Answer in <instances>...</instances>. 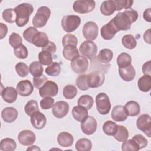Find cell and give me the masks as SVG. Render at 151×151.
Wrapping results in <instances>:
<instances>
[{
  "instance_id": "obj_15",
  "label": "cell",
  "mask_w": 151,
  "mask_h": 151,
  "mask_svg": "<svg viewBox=\"0 0 151 151\" xmlns=\"http://www.w3.org/2000/svg\"><path fill=\"white\" fill-rule=\"evenodd\" d=\"M16 89L21 96L27 97L32 94L34 91V86L28 80H21L18 83Z\"/></svg>"
},
{
  "instance_id": "obj_28",
  "label": "cell",
  "mask_w": 151,
  "mask_h": 151,
  "mask_svg": "<svg viewBox=\"0 0 151 151\" xmlns=\"http://www.w3.org/2000/svg\"><path fill=\"white\" fill-rule=\"evenodd\" d=\"M137 86L139 90L143 92H148L151 88V76L143 75L137 81Z\"/></svg>"
},
{
  "instance_id": "obj_34",
  "label": "cell",
  "mask_w": 151,
  "mask_h": 151,
  "mask_svg": "<svg viewBox=\"0 0 151 151\" xmlns=\"http://www.w3.org/2000/svg\"><path fill=\"white\" fill-rule=\"evenodd\" d=\"M29 70L33 77H39L42 75L44 68L40 61H33L29 66Z\"/></svg>"
},
{
  "instance_id": "obj_3",
  "label": "cell",
  "mask_w": 151,
  "mask_h": 151,
  "mask_svg": "<svg viewBox=\"0 0 151 151\" xmlns=\"http://www.w3.org/2000/svg\"><path fill=\"white\" fill-rule=\"evenodd\" d=\"M51 15L50 9L45 6L40 7L32 18V24L36 28H42L44 27Z\"/></svg>"
},
{
  "instance_id": "obj_13",
  "label": "cell",
  "mask_w": 151,
  "mask_h": 151,
  "mask_svg": "<svg viewBox=\"0 0 151 151\" xmlns=\"http://www.w3.org/2000/svg\"><path fill=\"white\" fill-rule=\"evenodd\" d=\"M97 126V123L96 120L93 117L88 116L81 122V129L85 134L91 135L96 131Z\"/></svg>"
},
{
  "instance_id": "obj_22",
  "label": "cell",
  "mask_w": 151,
  "mask_h": 151,
  "mask_svg": "<svg viewBox=\"0 0 151 151\" xmlns=\"http://www.w3.org/2000/svg\"><path fill=\"white\" fill-rule=\"evenodd\" d=\"M119 73L120 77L125 81H131L135 77L136 71L132 65H130L126 67L119 68Z\"/></svg>"
},
{
  "instance_id": "obj_4",
  "label": "cell",
  "mask_w": 151,
  "mask_h": 151,
  "mask_svg": "<svg viewBox=\"0 0 151 151\" xmlns=\"http://www.w3.org/2000/svg\"><path fill=\"white\" fill-rule=\"evenodd\" d=\"M81 19L78 15H65L61 19V26L66 32H71L80 26Z\"/></svg>"
},
{
  "instance_id": "obj_42",
  "label": "cell",
  "mask_w": 151,
  "mask_h": 151,
  "mask_svg": "<svg viewBox=\"0 0 151 151\" xmlns=\"http://www.w3.org/2000/svg\"><path fill=\"white\" fill-rule=\"evenodd\" d=\"M9 42L14 49H16L22 45V39L19 34L12 32L9 37Z\"/></svg>"
},
{
  "instance_id": "obj_6",
  "label": "cell",
  "mask_w": 151,
  "mask_h": 151,
  "mask_svg": "<svg viewBox=\"0 0 151 151\" xmlns=\"http://www.w3.org/2000/svg\"><path fill=\"white\" fill-rule=\"evenodd\" d=\"M96 6V2L93 0H79L74 1L73 8V10L78 14H87L94 10Z\"/></svg>"
},
{
  "instance_id": "obj_19",
  "label": "cell",
  "mask_w": 151,
  "mask_h": 151,
  "mask_svg": "<svg viewBox=\"0 0 151 151\" xmlns=\"http://www.w3.org/2000/svg\"><path fill=\"white\" fill-rule=\"evenodd\" d=\"M18 94L17 89L12 87H6L1 91V96L3 100L8 103H12L15 101Z\"/></svg>"
},
{
  "instance_id": "obj_12",
  "label": "cell",
  "mask_w": 151,
  "mask_h": 151,
  "mask_svg": "<svg viewBox=\"0 0 151 151\" xmlns=\"http://www.w3.org/2000/svg\"><path fill=\"white\" fill-rule=\"evenodd\" d=\"M88 61L86 57L79 56L71 61V67L72 70L77 74H81L86 72L88 68Z\"/></svg>"
},
{
  "instance_id": "obj_23",
  "label": "cell",
  "mask_w": 151,
  "mask_h": 151,
  "mask_svg": "<svg viewBox=\"0 0 151 151\" xmlns=\"http://www.w3.org/2000/svg\"><path fill=\"white\" fill-rule=\"evenodd\" d=\"M58 143L62 147H68L72 146L74 142V137L72 134L67 132H63L57 136Z\"/></svg>"
},
{
  "instance_id": "obj_56",
  "label": "cell",
  "mask_w": 151,
  "mask_h": 151,
  "mask_svg": "<svg viewBox=\"0 0 151 151\" xmlns=\"http://www.w3.org/2000/svg\"><path fill=\"white\" fill-rule=\"evenodd\" d=\"M142 72L145 75L151 76L150 74V61L145 63L142 66Z\"/></svg>"
},
{
  "instance_id": "obj_60",
  "label": "cell",
  "mask_w": 151,
  "mask_h": 151,
  "mask_svg": "<svg viewBox=\"0 0 151 151\" xmlns=\"http://www.w3.org/2000/svg\"><path fill=\"white\" fill-rule=\"evenodd\" d=\"M27 150H41V149L37 146L36 145H33L28 147L27 149Z\"/></svg>"
},
{
  "instance_id": "obj_55",
  "label": "cell",
  "mask_w": 151,
  "mask_h": 151,
  "mask_svg": "<svg viewBox=\"0 0 151 151\" xmlns=\"http://www.w3.org/2000/svg\"><path fill=\"white\" fill-rule=\"evenodd\" d=\"M42 51L49 52L52 54H54L56 51V45L53 42L49 41L48 44L45 47L42 48Z\"/></svg>"
},
{
  "instance_id": "obj_53",
  "label": "cell",
  "mask_w": 151,
  "mask_h": 151,
  "mask_svg": "<svg viewBox=\"0 0 151 151\" xmlns=\"http://www.w3.org/2000/svg\"><path fill=\"white\" fill-rule=\"evenodd\" d=\"M132 140H133L139 146L140 149L145 148V147L147 146V144H148V142L147 140L142 134H136L134 135L132 138Z\"/></svg>"
},
{
  "instance_id": "obj_30",
  "label": "cell",
  "mask_w": 151,
  "mask_h": 151,
  "mask_svg": "<svg viewBox=\"0 0 151 151\" xmlns=\"http://www.w3.org/2000/svg\"><path fill=\"white\" fill-rule=\"evenodd\" d=\"M124 107L128 112V115L130 116H136L140 113V105L135 101H129L127 102Z\"/></svg>"
},
{
  "instance_id": "obj_31",
  "label": "cell",
  "mask_w": 151,
  "mask_h": 151,
  "mask_svg": "<svg viewBox=\"0 0 151 151\" xmlns=\"http://www.w3.org/2000/svg\"><path fill=\"white\" fill-rule=\"evenodd\" d=\"M16 147V142L11 138H4L0 142V149L2 151H13Z\"/></svg>"
},
{
  "instance_id": "obj_2",
  "label": "cell",
  "mask_w": 151,
  "mask_h": 151,
  "mask_svg": "<svg viewBox=\"0 0 151 151\" xmlns=\"http://www.w3.org/2000/svg\"><path fill=\"white\" fill-rule=\"evenodd\" d=\"M16 13V25L19 27L25 26L29 21V17L34 11V8L30 4L22 3L14 8Z\"/></svg>"
},
{
  "instance_id": "obj_51",
  "label": "cell",
  "mask_w": 151,
  "mask_h": 151,
  "mask_svg": "<svg viewBox=\"0 0 151 151\" xmlns=\"http://www.w3.org/2000/svg\"><path fill=\"white\" fill-rule=\"evenodd\" d=\"M14 52L15 55L20 59H25L28 57V50L24 45H22L19 47L14 49Z\"/></svg>"
},
{
  "instance_id": "obj_18",
  "label": "cell",
  "mask_w": 151,
  "mask_h": 151,
  "mask_svg": "<svg viewBox=\"0 0 151 151\" xmlns=\"http://www.w3.org/2000/svg\"><path fill=\"white\" fill-rule=\"evenodd\" d=\"M128 112L124 106L117 105L113 107L111 111V118L116 122H123L127 119Z\"/></svg>"
},
{
  "instance_id": "obj_9",
  "label": "cell",
  "mask_w": 151,
  "mask_h": 151,
  "mask_svg": "<svg viewBox=\"0 0 151 151\" xmlns=\"http://www.w3.org/2000/svg\"><path fill=\"white\" fill-rule=\"evenodd\" d=\"M98 26L93 21H88L83 26L82 32L84 37L87 41H93L98 35Z\"/></svg>"
},
{
  "instance_id": "obj_58",
  "label": "cell",
  "mask_w": 151,
  "mask_h": 151,
  "mask_svg": "<svg viewBox=\"0 0 151 151\" xmlns=\"http://www.w3.org/2000/svg\"><path fill=\"white\" fill-rule=\"evenodd\" d=\"M143 18L145 21L150 22H151V8H149L145 10L143 12Z\"/></svg>"
},
{
  "instance_id": "obj_50",
  "label": "cell",
  "mask_w": 151,
  "mask_h": 151,
  "mask_svg": "<svg viewBox=\"0 0 151 151\" xmlns=\"http://www.w3.org/2000/svg\"><path fill=\"white\" fill-rule=\"evenodd\" d=\"M38 32V31L35 28V27H29L27 28L23 32L24 38L29 43H32V41L35 34Z\"/></svg>"
},
{
  "instance_id": "obj_5",
  "label": "cell",
  "mask_w": 151,
  "mask_h": 151,
  "mask_svg": "<svg viewBox=\"0 0 151 151\" xmlns=\"http://www.w3.org/2000/svg\"><path fill=\"white\" fill-rule=\"evenodd\" d=\"M96 108L102 115L107 114L111 109V103L109 96L104 93H100L96 97Z\"/></svg>"
},
{
  "instance_id": "obj_39",
  "label": "cell",
  "mask_w": 151,
  "mask_h": 151,
  "mask_svg": "<svg viewBox=\"0 0 151 151\" xmlns=\"http://www.w3.org/2000/svg\"><path fill=\"white\" fill-rule=\"evenodd\" d=\"M45 72L50 76H57L61 72V66L58 63L52 62L45 68Z\"/></svg>"
},
{
  "instance_id": "obj_29",
  "label": "cell",
  "mask_w": 151,
  "mask_h": 151,
  "mask_svg": "<svg viewBox=\"0 0 151 151\" xmlns=\"http://www.w3.org/2000/svg\"><path fill=\"white\" fill-rule=\"evenodd\" d=\"M113 137L119 142H124L129 137V132L126 127L122 125H117V129Z\"/></svg>"
},
{
  "instance_id": "obj_41",
  "label": "cell",
  "mask_w": 151,
  "mask_h": 151,
  "mask_svg": "<svg viewBox=\"0 0 151 151\" xmlns=\"http://www.w3.org/2000/svg\"><path fill=\"white\" fill-rule=\"evenodd\" d=\"M77 93V88L73 85H67L63 88V94L64 97L67 99H74Z\"/></svg>"
},
{
  "instance_id": "obj_32",
  "label": "cell",
  "mask_w": 151,
  "mask_h": 151,
  "mask_svg": "<svg viewBox=\"0 0 151 151\" xmlns=\"http://www.w3.org/2000/svg\"><path fill=\"white\" fill-rule=\"evenodd\" d=\"M113 56V53L111 50L108 48H104L100 51L97 55V59L101 63L103 64H107L111 61Z\"/></svg>"
},
{
  "instance_id": "obj_43",
  "label": "cell",
  "mask_w": 151,
  "mask_h": 151,
  "mask_svg": "<svg viewBox=\"0 0 151 151\" xmlns=\"http://www.w3.org/2000/svg\"><path fill=\"white\" fill-rule=\"evenodd\" d=\"M39 61L44 65H49L52 63V54L49 52L42 51L38 54Z\"/></svg>"
},
{
  "instance_id": "obj_46",
  "label": "cell",
  "mask_w": 151,
  "mask_h": 151,
  "mask_svg": "<svg viewBox=\"0 0 151 151\" xmlns=\"http://www.w3.org/2000/svg\"><path fill=\"white\" fill-rule=\"evenodd\" d=\"M15 71L21 77H26L29 72L28 65L23 62H19L15 65Z\"/></svg>"
},
{
  "instance_id": "obj_54",
  "label": "cell",
  "mask_w": 151,
  "mask_h": 151,
  "mask_svg": "<svg viewBox=\"0 0 151 151\" xmlns=\"http://www.w3.org/2000/svg\"><path fill=\"white\" fill-rule=\"evenodd\" d=\"M47 81H48L47 77L42 74V76L39 77H34L33 84L35 88L40 89Z\"/></svg>"
},
{
  "instance_id": "obj_33",
  "label": "cell",
  "mask_w": 151,
  "mask_h": 151,
  "mask_svg": "<svg viewBox=\"0 0 151 151\" xmlns=\"http://www.w3.org/2000/svg\"><path fill=\"white\" fill-rule=\"evenodd\" d=\"M75 147L77 151H89L92 148V143L88 139L81 138L76 142Z\"/></svg>"
},
{
  "instance_id": "obj_49",
  "label": "cell",
  "mask_w": 151,
  "mask_h": 151,
  "mask_svg": "<svg viewBox=\"0 0 151 151\" xmlns=\"http://www.w3.org/2000/svg\"><path fill=\"white\" fill-rule=\"evenodd\" d=\"M76 84L78 88L82 91H86L88 90L89 87L87 84V74L80 75L77 78Z\"/></svg>"
},
{
  "instance_id": "obj_27",
  "label": "cell",
  "mask_w": 151,
  "mask_h": 151,
  "mask_svg": "<svg viewBox=\"0 0 151 151\" xmlns=\"http://www.w3.org/2000/svg\"><path fill=\"white\" fill-rule=\"evenodd\" d=\"M101 13L106 16L112 15L116 11V5L114 0L103 1L100 8Z\"/></svg>"
},
{
  "instance_id": "obj_44",
  "label": "cell",
  "mask_w": 151,
  "mask_h": 151,
  "mask_svg": "<svg viewBox=\"0 0 151 151\" xmlns=\"http://www.w3.org/2000/svg\"><path fill=\"white\" fill-rule=\"evenodd\" d=\"M4 20L8 23H13L16 20V13L14 9L8 8L2 12V14Z\"/></svg>"
},
{
  "instance_id": "obj_57",
  "label": "cell",
  "mask_w": 151,
  "mask_h": 151,
  "mask_svg": "<svg viewBox=\"0 0 151 151\" xmlns=\"http://www.w3.org/2000/svg\"><path fill=\"white\" fill-rule=\"evenodd\" d=\"M0 32H1L0 39L2 40L6 35L7 32H8L7 26L2 22L0 24Z\"/></svg>"
},
{
  "instance_id": "obj_16",
  "label": "cell",
  "mask_w": 151,
  "mask_h": 151,
  "mask_svg": "<svg viewBox=\"0 0 151 151\" xmlns=\"http://www.w3.org/2000/svg\"><path fill=\"white\" fill-rule=\"evenodd\" d=\"M18 140L20 144L24 146L32 145L35 140L36 136L33 132L30 130H24L21 131L18 135Z\"/></svg>"
},
{
  "instance_id": "obj_47",
  "label": "cell",
  "mask_w": 151,
  "mask_h": 151,
  "mask_svg": "<svg viewBox=\"0 0 151 151\" xmlns=\"http://www.w3.org/2000/svg\"><path fill=\"white\" fill-rule=\"evenodd\" d=\"M78 43V40L77 37L71 34H65L62 40V44L64 47L67 45H71L77 47Z\"/></svg>"
},
{
  "instance_id": "obj_45",
  "label": "cell",
  "mask_w": 151,
  "mask_h": 151,
  "mask_svg": "<svg viewBox=\"0 0 151 151\" xmlns=\"http://www.w3.org/2000/svg\"><path fill=\"white\" fill-rule=\"evenodd\" d=\"M122 150L124 151H138L140 148L137 144L131 139L123 142L122 145Z\"/></svg>"
},
{
  "instance_id": "obj_21",
  "label": "cell",
  "mask_w": 151,
  "mask_h": 151,
  "mask_svg": "<svg viewBox=\"0 0 151 151\" xmlns=\"http://www.w3.org/2000/svg\"><path fill=\"white\" fill-rule=\"evenodd\" d=\"M18 115V111L12 107L4 108L1 112V117L3 120L6 123H12L14 122Z\"/></svg>"
},
{
  "instance_id": "obj_14",
  "label": "cell",
  "mask_w": 151,
  "mask_h": 151,
  "mask_svg": "<svg viewBox=\"0 0 151 151\" xmlns=\"http://www.w3.org/2000/svg\"><path fill=\"white\" fill-rule=\"evenodd\" d=\"M69 111V104L64 101H58L56 102L52 109L53 115L58 118L61 119L65 117Z\"/></svg>"
},
{
  "instance_id": "obj_7",
  "label": "cell",
  "mask_w": 151,
  "mask_h": 151,
  "mask_svg": "<svg viewBox=\"0 0 151 151\" xmlns=\"http://www.w3.org/2000/svg\"><path fill=\"white\" fill-rule=\"evenodd\" d=\"M79 51L82 56L93 60L97 52V46L93 41H85L81 44Z\"/></svg>"
},
{
  "instance_id": "obj_35",
  "label": "cell",
  "mask_w": 151,
  "mask_h": 151,
  "mask_svg": "<svg viewBox=\"0 0 151 151\" xmlns=\"http://www.w3.org/2000/svg\"><path fill=\"white\" fill-rule=\"evenodd\" d=\"M132 58L131 56L126 52L120 54L117 58V64L119 68H124L131 65Z\"/></svg>"
},
{
  "instance_id": "obj_17",
  "label": "cell",
  "mask_w": 151,
  "mask_h": 151,
  "mask_svg": "<svg viewBox=\"0 0 151 151\" xmlns=\"http://www.w3.org/2000/svg\"><path fill=\"white\" fill-rule=\"evenodd\" d=\"M117 32H119V31L114 25L111 20L107 24L104 25L100 29L101 36L106 40H111Z\"/></svg>"
},
{
  "instance_id": "obj_25",
  "label": "cell",
  "mask_w": 151,
  "mask_h": 151,
  "mask_svg": "<svg viewBox=\"0 0 151 151\" xmlns=\"http://www.w3.org/2000/svg\"><path fill=\"white\" fill-rule=\"evenodd\" d=\"M63 55L64 58L66 60L73 61L80 56V53L76 46L68 45L64 47L63 50Z\"/></svg>"
},
{
  "instance_id": "obj_10",
  "label": "cell",
  "mask_w": 151,
  "mask_h": 151,
  "mask_svg": "<svg viewBox=\"0 0 151 151\" xmlns=\"http://www.w3.org/2000/svg\"><path fill=\"white\" fill-rule=\"evenodd\" d=\"M136 126L148 137H151V119L149 114H144L139 116L136 120Z\"/></svg>"
},
{
  "instance_id": "obj_59",
  "label": "cell",
  "mask_w": 151,
  "mask_h": 151,
  "mask_svg": "<svg viewBox=\"0 0 151 151\" xmlns=\"http://www.w3.org/2000/svg\"><path fill=\"white\" fill-rule=\"evenodd\" d=\"M143 39L145 40V41L149 44H151V39H150V29H148L147 30H146L144 34H143Z\"/></svg>"
},
{
  "instance_id": "obj_48",
  "label": "cell",
  "mask_w": 151,
  "mask_h": 151,
  "mask_svg": "<svg viewBox=\"0 0 151 151\" xmlns=\"http://www.w3.org/2000/svg\"><path fill=\"white\" fill-rule=\"evenodd\" d=\"M114 1L116 5V11L130 9L133 4V1L132 0H114Z\"/></svg>"
},
{
  "instance_id": "obj_20",
  "label": "cell",
  "mask_w": 151,
  "mask_h": 151,
  "mask_svg": "<svg viewBox=\"0 0 151 151\" xmlns=\"http://www.w3.org/2000/svg\"><path fill=\"white\" fill-rule=\"evenodd\" d=\"M31 123L33 127L36 129H41L45 127L47 123V119L45 115L38 111L31 117Z\"/></svg>"
},
{
  "instance_id": "obj_1",
  "label": "cell",
  "mask_w": 151,
  "mask_h": 151,
  "mask_svg": "<svg viewBox=\"0 0 151 151\" xmlns=\"http://www.w3.org/2000/svg\"><path fill=\"white\" fill-rule=\"evenodd\" d=\"M138 12L132 8L120 12L111 19L118 31H126L130 29L131 24L138 18Z\"/></svg>"
},
{
  "instance_id": "obj_8",
  "label": "cell",
  "mask_w": 151,
  "mask_h": 151,
  "mask_svg": "<svg viewBox=\"0 0 151 151\" xmlns=\"http://www.w3.org/2000/svg\"><path fill=\"white\" fill-rule=\"evenodd\" d=\"M58 92V87L57 84L51 80H48L39 89V94L41 97L45 98L47 97H54Z\"/></svg>"
},
{
  "instance_id": "obj_38",
  "label": "cell",
  "mask_w": 151,
  "mask_h": 151,
  "mask_svg": "<svg viewBox=\"0 0 151 151\" xmlns=\"http://www.w3.org/2000/svg\"><path fill=\"white\" fill-rule=\"evenodd\" d=\"M77 104L78 106H83L87 110H89L93 106L94 99L90 95H83L79 97Z\"/></svg>"
},
{
  "instance_id": "obj_37",
  "label": "cell",
  "mask_w": 151,
  "mask_h": 151,
  "mask_svg": "<svg viewBox=\"0 0 151 151\" xmlns=\"http://www.w3.org/2000/svg\"><path fill=\"white\" fill-rule=\"evenodd\" d=\"M24 110L27 115L31 117L35 113L40 111L38 103L34 100L28 101L24 107Z\"/></svg>"
},
{
  "instance_id": "obj_40",
  "label": "cell",
  "mask_w": 151,
  "mask_h": 151,
  "mask_svg": "<svg viewBox=\"0 0 151 151\" xmlns=\"http://www.w3.org/2000/svg\"><path fill=\"white\" fill-rule=\"evenodd\" d=\"M117 124L111 120H108L103 124V131L109 136H113L117 129Z\"/></svg>"
},
{
  "instance_id": "obj_24",
  "label": "cell",
  "mask_w": 151,
  "mask_h": 151,
  "mask_svg": "<svg viewBox=\"0 0 151 151\" xmlns=\"http://www.w3.org/2000/svg\"><path fill=\"white\" fill-rule=\"evenodd\" d=\"M49 41L48 37L45 32L38 31L33 38L31 44L37 47L43 48L48 44Z\"/></svg>"
},
{
  "instance_id": "obj_26",
  "label": "cell",
  "mask_w": 151,
  "mask_h": 151,
  "mask_svg": "<svg viewBox=\"0 0 151 151\" xmlns=\"http://www.w3.org/2000/svg\"><path fill=\"white\" fill-rule=\"evenodd\" d=\"M71 113L73 118L80 122H81L88 116L87 110L84 107L78 105L73 108Z\"/></svg>"
},
{
  "instance_id": "obj_36",
  "label": "cell",
  "mask_w": 151,
  "mask_h": 151,
  "mask_svg": "<svg viewBox=\"0 0 151 151\" xmlns=\"http://www.w3.org/2000/svg\"><path fill=\"white\" fill-rule=\"evenodd\" d=\"M122 43L126 48L129 50L134 49L137 45L135 38L131 34L124 35L122 38Z\"/></svg>"
},
{
  "instance_id": "obj_11",
  "label": "cell",
  "mask_w": 151,
  "mask_h": 151,
  "mask_svg": "<svg viewBox=\"0 0 151 151\" xmlns=\"http://www.w3.org/2000/svg\"><path fill=\"white\" fill-rule=\"evenodd\" d=\"M105 79L104 74L100 71H94L87 75V84L90 88H97L103 85Z\"/></svg>"
},
{
  "instance_id": "obj_52",
  "label": "cell",
  "mask_w": 151,
  "mask_h": 151,
  "mask_svg": "<svg viewBox=\"0 0 151 151\" xmlns=\"http://www.w3.org/2000/svg\"><path fill=\"white\" fill-rule=\"evenodd\" d=\"M40 107L43 110H48L53 107L54 99L51 97H45L40 101Z\"/></svg>"
}]
</instances>
